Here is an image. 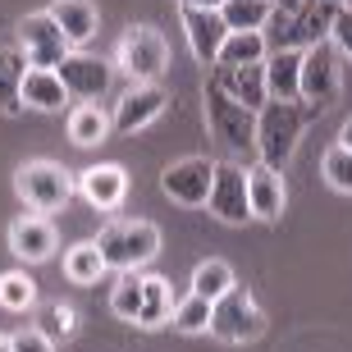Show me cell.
Here are the masks:
<instances>
[{
  "label": "cell",
  "instance_id": "6da1fadb",
  "mask_svg": "<svg viewBox=\"0 0 352 352\" xmlns=\"http://www.w3.org/2000/svg\"><path fill=\"white\" fill-rule=\"evenodd\" d=\"M316 115L320 110L307 101H265V110L256 115V156H261V165L284 174V165L293 160L302 133Z\"/></svg>",
  "mask_w": 352,
  "mask_h": 352
},
{
  "label": "cell",
  "instance_id": "7a4b0ae2",
  "mask_svg": "<svg viewBox=\"0 0 352 352\" xmlns=\"http://www.w3.org/2000/svg\"><path fill=\"white\" fill-rule=\"evenodd\" d=\"M206 129L229 156L256 151V110H248L243 101H234L229 91L215 87L210 78H206Z\"/></svg>",
  "mask_w": 352,
  "mask_h": 352
},
{
  "label": "cell",
  "instance_id": "3957f363",
  "mask_svg": "<svg viewBox=\"0 0 352 352\" xmlns=\"http://www.w3.org/2000/svg\"><path fill=\"white\" fill-rule=\"evenodd\" d=\"M96 248H101L110 270L129 274V270L146 265L160 252V229L151 220H110L101 234H96Z\"/></svg>",
  "mask_w": 352,
  "mask_h": 352
},
{
  "label": "cell",
  "instance_id": "277c9868",
  "mask_svg": "<svg viewBox=\"0 0 352 352\" xmlns=\"http://www.w3.org/2000/svg\"><path fill=\"white\" fill-rule=\"evenodd\" d=\"M339 10L343 5H334V0H302V10L293 14V19L265 28L270 51H311V46H320V41L334 32Z\"/></svg>",
  "mask_w": 352,
  "mask_h": 352
},
{
  "label": "cell",
  "instance_id": "5b68a950",
  "mask_svg": "<svg viewBox=\"0 0 352 352\" xmlns=\"http://www.w3.org/2000/svg\"><path fill=\"white\" fill-rule=\"evenodd\" d=\"M14 188L23 197V206H32L37 215H51V210L69 206V197L78 192V179L55 160H28L23 170L14 174Z\"/></svg>",
  "mask_w": 352,
  "mask_h": 352
},
{
  "label": "cell",
  "instance_id": "8992f818",
  "mask_svg": "<svg viewBox=\"0 0 352 352\" xmlns=\"http://www.w3.org/2000/svg\"><path fill=\"white\" fill-rule=\"evenodd\" d=\"M261 334H265V311L256 307L252 288L234 284L220 302H215V311H210V339H220V343H252V339H261Z\"/></svg>",
  "mask_w": 352,
  "mask_h": 352
},
{
  "label": "cell",
  "instance_id": "52a82bcc",
  "mask_svg": "<svg viewBox=\"0 0 352 352\" xmlns=\"http://www.w3.org/2000/svg\"><path fill=\"white\" fill-rule=\"evenodd\" d=\"M115 69H124L133 82H160V74L170 69V46H165V37H160L156 28L138 23L119 37Z\"/></svg>",
  "mask_w": 352,
  "mask_h": 352
},
{
  "label": "cell",
  "instance_id": "ba28073f",
  "mask_svg": "<svg viewBox=\"0 0 352 352\" xmlns=\"http://www.w3.org/2000/svg\"><path fill=\"white\" fill-rule=\"evenodd\" d=\"M19 41H23V55H28V65H32V69H60L69 55H74L65 28L51 19V10L28 14L23 23H19Z\"/></svg>",
  "mask_w": 352,
  "mask_h": 352
},
{
  "label": "cell",
  "instance_id": "9c48e42d",
  "mask_svg": "<svg viewBox=\"0 0 352 352\" xmlns=\"http://www.w3.org/2000/svg\"><path fill=\"white\" fill-rule=\"evenodd\" d=\"M339 82H343V65H339V46H311V51L302 55V101L316 105L320 115H325L334 96H339Z\"/></svg>",
  "mask_w": 352,
  "mask_h": 352
},
{
  "label": "cell",
  "instance_id": "30bf717a",
  "mask_svg": "<svg viewBox=\"0 0 352 352\" xmlns=\"http://www.w3.org/2000/svg\"><path fill=\"white\" fill-rule=\"evenodd\" d=\"M206 210L220 224H248L252 220V201H248V170L234 160L215 165V183H210V201Z\"/></svg>",
  "mask_w": 352,
  "mask_h": 352
},
{
  "label": "cell",
  "instance_id": "8fae6325",
  "mask_svg": "<svg viewBox=\"0 0 352 352\" xmlns=\"http://www.w3.org/2000/svg\"><path fill=\"white\" fill-rule=\"evenodd\" d=\"M210 183H215V160H206V156L174 160L170 170L160 174L165 197L179 201V206H206L210 201Z\"/></svg>",
  "mask_w": 352,
  "mask_h": 352
},
{
  "label": "cell",
  "instance_id": "7c38bea8",
  "mask_svg": "<svg viewBox=\"0 0 352 352\" xmlns=\"http://www.w3.org/2000/svg\"><path fill=\"white\" fill-rule=\"evenodd\" d=\"M165 105H170V91L160 87V82H133L124 96H119L115 115H110V124H115V133H142L146 124H156L160 115H165Z\"/></svg>",
  "mask_w": 352,
  "mask_h": 352
},
{
  "label": "cell",
  "instance_id": "4fadbf2b",
  "mask_svg": "<svg viewBox=\"0 0 352 352\" xmlns=\"http://www.w3.org/2000/svg\"><path fill=\"white\" fill-rule=\"evenodd\" d=\"M60 74V82L69 87V96L78 105H96L110 91V78H115V65H105V60H96V55H82V51H74L65 60V65L55 69Z\"/></svg>",
  "mask_w": 352,
  "mask_h": 352
},
{
  "label": "cell",
  "instance_id": "5bb4252c",
  "mask_svg": "<svg viewBox=\"0 0 352 352\" xmlns=\"http://www.w3.org/2000/svg\"><path fill=\"white\" fill-rule=\"evenodd\" d=\"M183 14V32H188V46L201 65H220V51L229 41V23L220 19V10H179Z\"/></svg>",
  "mask_w": 352,
  "mask_h": 352
},
{
  "label": "cell",
  "instance_id": "9a60e30c",
  "mask_svg": "<svg viewBox=\"0 0 352 352\" xmlns=\"http://www.w3.org/2000/svg\"><path fill=\"white\" fill-rule=\"evenodd\" d=\"M55 243H60V234H55V224L46 220V215H19V220L10 224V252L19 261H32V265L51 261Z\"/></svg>",
  "mask_w": 352,
  "mask_h": 352
},
{
  "label": "cell",
  "instance_id": "2e32d148",
  "mask_svg": "<svg viewBox=\"0 0 352 352\" xmlns=\"http://www.w3.org/2000/svg\"><path fill=\"white\" fill-rule=\"evenodd\" d=\"M210 82L224 87L234 101H243L248 110H256V115H261L265 101H270V91H265V65H243V69L215 65V69H210Z\"/></svg>",
  "mask_w": 352,
  "mask_h": 352
},
{
  "label": "cell",
  "instance_id": "e0dca14e",
  "mask_svg": "<svg viewBox=\"0 0 352 352\" xmlns=\"http://www.w3.org/2000/svg\"><path fill=\"white\" fill-rule=\"evenodd\" d=\"M248 201H252V220L279 224L284 215V179L270 165H252L248 170Z\"/></svg>",
  "mask_w": 352,
  "mask_h": 352
},
{
  "label": "cell",
  "instance_id": "ac0fdd59",
  "mask_svg": "<svg viewBox=\"0 0 352 352\" xmlns=\"http://www.w3.org/2000/svg\"><path fill=\"white\" fill-rule=\"evenodd\" d=\"M78 192L96 210H115L129 192V174H124V165H91V170L78 174Z\"/></svg>",
  "mask_w": 352,
  "mask_h": 352
},
{
  "label": "cell",
  "instance_id": "d6986e66",
  "mask_svg": "<svg viewBox=\"0 0 352 352\" xmlns=\"http://www.w3.org/2000/svg\"><path fill=\"white\" fill-rule=\"evenodd\" d=\"M302 55L307 51H270V60H265L270 101H302Z\"/></svg>",
  "mask_w": 352,
  "mask_h": 352
},
{
  "label": "cell",
  "instance_id": "ffe728a7",
  "mask_svg": "<svg viewBox=\"0 0 352 352\" xmlns=\"http://www.w3.org/2000/svg\"><path fill=\"white\" fill-rule=\"evenodd\" d=\"M51 19L65 28L69 46H87V41L101 32V14H96V5H91V0H55V5H51Z\"/></svg>",
  "mask_w": 352,
  "mask_h": 352
},
{
  "label": "cell",
  "instance_id": "44dd1931",
  "mask_svg": "<svg viewBox=\"0 0 352 352\" xmlns=\"http://www.w3.org/2000/svg\"><path fill=\"white\" fill-rule=\"evenodd\" d=\"M23 105L41 110V115H55L69 105V87L60 82L55 69H28L23 74Z\"/></svg>",
  "mask_w": 352,
  "mask_h": 352
},
{
  "label": "cell",
  "instance_id": "7402d4cb",
  "mask_svg": "<svg viewBox=\"0 0 352 352\" xmlns=\"http://www.w3.org/2000/svg\"><path fill=\"white\" fill-rule=\"evenodd\" d=\"M28 55L0 46V115H19L23 110V74H28Z\"/></svg>",
  "mask_w": 352,
  "mask_h": 352
},
{
  "label": "cell",
  "instance_id": "603a6c76",
  "mask_svg": "<svg viewBox=\"0 0 352 352\" xmlns=\"http://www.w3.org/2000/svg\"><path fill=\"white\" fill-rule=\"evenodd\" d=\"M110 133H115V124H110V115L101 105H74L69 110V142L74 146H96Z\"/></svg>",
  "mask_w": 352,
  "mask_h": 352
},
{
  "label": "cell",
  "instance_id": "cb8c5ba5",
  "mask_svg": "<svg viewBox=\"0 0 352 352\" xmlns=\"http://www.w3.org/2000/svg\"><path fill=\"white\" fill-rule=\"evenodd\" d=\"M174 316V298H170V279L160 274H146L142 279V311H138V325L142 329H160Z\"/></svg>",
  "mask_w": 352,
  "mask_h": 352
},
{
  "label": "cell",
  "instance_id": "d4e9b609",
  "mask_svg": "<svg viewBox=\"0 0 352 352\" xmlns=\"http://www.w3.org/2000/svg\"><path fill=\"white\" fill-rule=\"evenodd\" d=\"M274 14V0H224L220 19L229 23V32H265Z\"/></svg>",
  "mask_w": 352,
  "mask_h": 352
},
{
  "label": "cell",
  "instance_id": "484cf974",
  "mask_svg": "<svg viewBox=\"0 0 352 352\" xmlns=\"http://www.w3.org/2000/svg\"><path fill=\"white\" fill-rule=\"evenodd\" d=\"M105 270H110V265H105L101 248H96V238H91V243H74V248L65 252V274H69V284L87 288V284H96Z\"/></svg>",
  "mask_w": 352,
  "mask_h": 352
},
{
  "label": "cell",
  "instance_id": "4316f807",
  "mask_svg": "<svg viewBox=\"0 0 352 352\" xmlns=\"http://www.w3.org/2000/svg\"><path fill=\"white\" fill-rule=\"evenodd\" d=\"M270 60V41L265 32H229L220 51V65L224 69H243V65H265Z\"/></svg>",
  "mask_w": 352,
  "mask_h": 352
},
{
  "label": "cell",
  "instance_id": "83f0119b",
  "mask_svg": "<svg viewBox=\"0 0 352 352\" xmlns=\"http://www.w3.org/2000/svg\"><path fill=\"white\" fill-rule=\"evenodd\" d=\"M234 270H229V261H201L192 270V293L197 298H206V302H220L229 288H234Z\"/></svg>",
  "mask_w": 352,
  "mask_h": 352
},
{
  "label": "cell",
  "instance_id": "f1b7e54d",
  "mask_svg": "<svg viewBox=\"0 0 352 352\" xmlns=\"http://www.w3.org/2000/svg\"><path fill=\"white\" fill-rule=\"evenodd\" d=\"M210 311H215V302H206V298H197V293H188L183 302H174L170 325L179 329V334H210Z\"/></svg>",
  "mask_w": 352,
  "mask_h": 352
},
{
  "label": "cell",
  "instance_id": "f546056e",
  "mask_svg": "<svg viewBox=\"0 0 352 352\" xmlns=\"http://www.w3.org/2000/svg\"><path fill=\"white\" fill-rule=\"evenodd\" d=\"M142 279L146 274L129 270V274H119L115 293H110V311H115L119 320H129V325H138V311H142Z\"/></svg>",
  "mask_w": 352,
  "mask_h": 352
},
{
  "label": "cell",
  "instance_id": "4dcf8cb0",
  "mask_svg": "<svg viewBox=\"0 0 352 352\" xmlns=\"http://www.w3.org/2000/svg\"><path fill=\"white\" fill-rule=\"evenodd\" d=\"M0 307H5V311H28V307H37V284H32V274H23V270L0 274Z\"/></svg>",
  "mask_w": 352,
  "mask_h": 352
},
{
  "label": "cell",
  "instance_id": "1f68e13d",
  "mask_svg": "<svg viewBox=\"0 0 352 352\" xmlns=\"http://www.w3.org/2000/svg\"><path fill=\"white\" fill-rule=\"evenodd\" d=\"M320 174L334 192H352V151L348 146H329L325 156H320Z\"/></svg>",
  "mask_w": 352,
  "mask_h": 352
},
{
  "label": "cell",
  "instance_id": "d6a6232c",
  "mask_svg": "<svg viewBox=\"0 0 352 352\" xmlns=\"http://www.w3.org/2000/svg\"><path fill=\"white\" fill-rule=\"evenodd\" d=\"M41 334H46V339H69V334H74V307L51 302V307L41 311Z\"/></svg>",
  "mask_w": 352,
  "mask_h": 352
},
{
  "label": "cell",
  "instance_id": "836d02e7",
  "mask_svg": "<svg viewBox=\"0 0 352 352\" xmlns=\"http://www.w3.org/2000/svg\"><path fill=\"white\" fill-rule=\"evenodd\" d=\"M14 352H55V339H46L41 329H19L14 334Z\"/></svg>",
  "mask_w": 352,
  "mask_h": 352
},
{
  "label": "cell",
  "instance_id": "e575fe53",
  "mask_svg": "<svg viewBox=\"0 0 352 352\" xmlns=\"http://www.w3.org/2000/svg\"><path fill=\"white\" fill-rule=\"evenodd\" d=\"M329 37H334L339 55H348V60H352V10H348V5L339 10V19H334V32H329Z\"/></svg>",
  "mask_w": 352,
  "mask_h": 352
},
{
  "label": "cell",
  "instance_id": "d590c367",
  "mask_svg": "<svg viewBox=\"0 0 352 352\" xmlns=\"http://www.w3.org/2000/svg\"><path fill=\"white\" fill-rule=\"evenodd\" d=\"M224 0H179V10H220Z\"/></svg>",
  "mask_w": 352,
  "mask_h": 352
},
{
  "label": "cell",
  "instance_id": "8d00e7d4",
  "mask_svg": "<svg viewBox=\"0 0 352 352\" xmlns=\"http://www.w3.org/2000/svg\"><path fill=\"white\" fill-rule=\"evenodd\" d=\"M339 146H348V151H352V119L343 124V133H339Z\"/></svg>",
  "mask_w": 352,
  "mask_h": 352
},
{
  "label": "cell",
  "instance_id": "74e56055",
  "mask_svg": "<svg viewBox=\"0 0 352 352\" xmlns=\"http://www.w3.org/2000/svg\"><path fill=\"white\" fill-rule=\"evenodd\" d=\"M0 352H14V339H5V334H0Z\"/></svg>",
  "mask_w": 352,
  "mask_h": 352
},
{
  "label": "cell",
  "instance_id": "f35d334b",
  "mask_svg": "<svg viewBox=\"0 0 352 352\" xmlns=\"http://www.w3.org/2000/svg\"><path fill=\"white\" fill-rule=\"evenodd\" d=\"M334 5H343V0H334Z\"/></svg>",
  "mask_w": 352,
  "mask_h": 352
}]
</instances>
